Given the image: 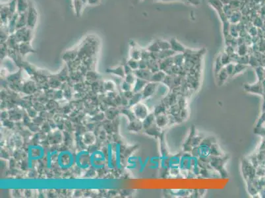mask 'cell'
I'll list each match as a JSON object with an SVG mask.
<instances>
[{
	"mask_svg": "<svg viewBox=\"0 0 265 198\" xmlns=\"http://www.w3.org/2000/svg\"><path fill=\"white\" fill-rule=\"evenodd\" d=\"M38 19V12L32 2H29V7L27 11V24L29 29H34Z\"/></svg>",
	"mask_w": 265,
	"mask_h": 198,
	"instance_id": "cell-1",
	"label": "cell"
},
{
	"mask_svg": "<svg viewBox=\"0 0 265 198\" xmlns=\"http://www.w3.org/2000/svg\"><path fill=\"white\" fill-rule=\"evenodd\" d=\"M145 105L143 104H137L136 107H135V111L134 112L138 117H140V118H146V117L147 116V109L145 107H144Z\"/></svg>",
	"mask_w": 265,
	"mask_h": 198,
	"instance_id": "cell-2",
	"label": "cell"
},
{
	"mask_svg": "<svg viewBox=\"0 0 265 198\" xmlns=\"http://www.w3.org/2000/svg\"><path fill=\"white\" fill-rule=\"evenodd\" d=\"M29 2L28 0H17V13L22 14L28 9Z\"/></svg>",
	"mask_w": 265,
	"mask_h": 198,
	"instance_id": "cell-3",
	"label": "cell"
},
{
	"mask_svg": "<svg viewBox=\"0 0 265 198\" xmlns=\"http://www.w3.org/2000/svg\"><path fill=\"white\" fill-rule=\"evenodd\" d=\"M27 11L25 13L19 14L18 18V21L17 23V27H16V30L18 29H20L21 28H23L24 27H27Z\"/></svg>",
	"mask_w": 265,
	"mask_h": 198,
	"instance_id": "cell-4",
	"label": "cell"
},
{
	"mask_svg": "<svg viewBox=\"0 0 265 198\" xmlns=\"http://www.w3.org/2000/svg\"><path fill=\"white\" fill-rule=\"evenodd\" d=\"M73 5L75 13L77 17H80L81 15V12L83 10V3L81 0H73Z\"/></svg>",
	"mask_w": 265,
	"mask_h": 198,
	"instance_id": "cell-5",
	"label": "cell"
},
{
	"mask_svg": "<svg viewBox=\"0 0 265 198\" xmlns=\"http://www.w3.org/2000/svg\"><path fill=\"white\" fill-rule=\"evenodd\" d=\"M19 48L21 54H27L28 52H33L34 50L32 48L30 42H23L20 43Z\"/></svg>",
	"mask_w": 265,
	"mask_h": 198,
	"instance_id": "cell-6",
	"label": "cell"
},
{
	"mask_svg": "<svg viewBox=\"0 0 265 198\" xmlns=\"http://www.w3.org/2000/svg\"><path fill=\"white\" fill-rule=\"evenodd\" d=\"M156 87V84H155H155H154V83L148 84L145 87L144 92H143V95H145V96L146 97V96H149L152 95L154 93V92H155Z\"/></svg>",
	"mask_w": 265,
	"mask_h": 198,
	"instance_id": "cell-7",
	"label": "cell"
},
{
	"mask_svg": "<svg viewBox=\"0 0 265 198\" xmlns=\"http://www.w3.org/2000/svg\"><path fill=\"white\" fill-rule=\"evenodd\" d=\"M156 122H157V124L158 125V127H162L168 123V118L166 117H165V116L160 115L157 118Z\"/></svg>",
	"mask_w": 265,
	"mask_h": 198,
	"instance_id": "cell-8",
	"label": "cell"
},
{
	"mask_svg": "<svg viewBox=\"0 0 265 198\" xmlns=\"http://www.w3.org/2000/svg\"><path fill=\"white\" fill-rule=\"evenodd\" d=\"M100 2V0H88V4L92 5H96L99 4Z\"/></svg>",
	"mask_w": 265,
	"mask_h": 198,
	"instance_id": "cell-9",
	"label": "cell"
},
{
	"mask_svg": "<svg viewBox=\"0 0 265 198\" xmlns=\"http://www.w3.org/2000/svg\"><path fill=\"white\" fill-rule=\"evenodd\" d=\"M81 1L83 2V3L84 5L88 3V0H81Z\"/></svg>",
	"mask_w": 265,
	"mask_h": 198,
	"instance_id": "cell-10",
	"label": "cell"
}]
</instances>
